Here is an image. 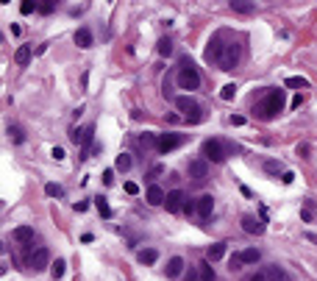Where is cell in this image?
I'll list each match as a JSON object with an SVG mask.
<instances>
[{
    "label": "cell",
    "instance_id": "cell-21",
    "mask_svg": "<svg viewBox=\"0 0 317 281\" xmlns=\"http://www.w3.org/2000/svg\"><path fill=\"white\" fill-rule=\"evenodd\" d=\"M197 270H200V281H215V270H212V262L209 259L197 264Z\"/></svg>",
    "mask_w": 317,
    "mask_h": 281
},
{
    "label": "cell",
    "instance_id": "cell-36",
    "mask_svg": "<svg viewBox=\"0 0 317 281\" xmlns=\"http://www.w3.org/2000/svg\"><path fill=\"white\" fill-rule=\"evenodd\" d=\"M265 170H267V173H273V176H275V173L281 170V164H278V162H273V159H270V162H265Z\"/></svg>",
    "mask_w": 317,
    "mask_h": 281
},
{
    "label": "cell",
    "instance_id": "cell-37",
    "mask_svg": "<svg viewBox=\"0 0 317 281\" xmlns=\"http://www.w3.org/2000/svg\"><path fill=\"white\" fill-rule=\"evenodd\" d=\"M103 184H106V187L114 184V170H103Z\"/></svg>",
    "mask_w": 317,
    "mask_h": 281
},
{
    "label": "cell",
    "instance_id": "cell-40",
    "mask_svg": "<svg viewBox=\"0 0 317 281\" xmlns=\"http://www.w3.org/2000/svg\"><path fill=\"white\" fill-rule=\"evenodd\" d=\"M125 192H128V195H137V192H139V187L134 184V181H125Z\"/></svg>",
    "mask_w": 317,
    "mask_h": 281
},
{
    "label": "cell",
    "instance_id": "cell-10",
    "mask_svg": "<svg viewBox=\"0 0 317 281\" xmlns=\"http://www.w3.org/2000/svg\"><path fill=\"white\" fill-rule=\"evenodd\" d=\"M242 231H245V234H265V223L259 220L256 214H245V217H242Z\"/></svg>",
    "mask_w": 317,
    "mask_h": 281
},
{
    "label": "cell",
    "instance_id": "cell-31",
    "mask_svg": "<svg viewBox=\"0 0 317 281\" xmlns=\"http://www.w3.org/2000/svg\"><path fill=\"white\" fill-rule=\"evenodd\" d=\"M184 281H200V270H197V264H192L187 270V276H184Z\"/></svg>",
    "mask_w": 317,
    "mask_h": 281
},
{
    "label": "cell",
    "instance_id": "cell-28",
    "mask_svg": "<svg viewBox=\"0 0 317 281\" xmlns=\"http://www.w3.org/2000/svg\"><path fill=\"white\" fill-rule=\"evenodd\" d=\"M287 86H292V89H303V86H306V78L292 76V78H287Z\"/></svg>",
    "mask_w": 317,
    "mask_h": 281
},
{
    "label": "cell",
    "instance_id": "cell-43",
    "mask_svg": "<svg viewBox=\"0 0 317 281\" xmlns=\"http://www.w3.org/2000/svg\"><path fill=\"white\" fill-rule=\"evenodd\" d=\"M39 11H42V14H50V11H53V3H42V6H39Z\"/></svg>",
    "mask_w": 317,
    "mask_h": 281
},
{
    "label": "cell",
    "instance_id": "cell-33",
    "mask_svg": "<svg viewBox=\"0 0 317 281\" xmlns=\"http://www.w3.org/2000/svg\"><path fill=\"white\" fill-rule=\"evenodd\" d=\"M159 53H162V56H170V53H172V42H170V39H162V42H159Z\"/></svg>",
    "mask_w": 317,
    "mask_h": 281
},
{
    "label": "cell",
    "instance_id": "cell-25",
    "mask_svg": "<svg viewBox=\"0 0 317 281\" xmlns=\"http://www.w3.org/2000/svg\"><path fill=\"white\" fill-rule=\"evenodd\" d=\"M64 267H67V262H64V259H56V262L50 264V276H53L56 281H59L61 276H64Z\"/></svg>",
    "mask_w": 317,
    "mask_h": 281
},
{
    "label": "cell",
    "instance_id": "cell-18",
    "mask_svg": "<svg viewBox=\"0 0 317 281\" xmlns=\"http://www.w3.org/2000/svg\"><path fill=\"white\" fill-rule=\"evenodd\" d=\"M223 256H225V242H215V245H209V251H206V259L209 262H217Z\"/></svg>",
    "mask_w": 317,
    "mask_h": 281
},
{
    "label": "cell",
    "instance_id": "cell-15",
    "mask_svg": "<svg viewBox=\"0 0 317 281\" xmlns=\"http://www.w3.org/2000/svg\"><path fill=\"white\" fill-rule=\"evenodd\" d=\"M223 48H225V45L220 42V39H212L209 48H206V61H217V59H220V53H223Z\"/></svg>",
    "mask_w": 317,
    "mask_h": 281
},
{
    "label": "cell",
    "instance_id": "cell-24",
    "mask_svg": "<svg viewBox=\"0 0 317 281\" xmlns=\"http://www.w3.org/2000/svg\"><path fill=\"white\" fill-rule=\"evenodd\" d=\"M131 164H134V162H131V156L128 153H120V156H117V162H114V167H117L120 173H128Z\"/></svg>",
    "mask_w": 317,
    "mask_h": 281
},
{
    "label": "cell",
    "instance_id": "cell-3",
    "mask_svg": "<svg viewBox=\"0 0 317 281\" xmlns=\"http://www.w3.org/2000/svg\"><path fill=\"white\" fill-rule=\"evenodd\" d=\"M175 109H178V111H184L189 123H200V120H203L200 103H197L195 98H189V95H178V98H175Z\"/></svg>",
    "mask_w": 317,
    "mask_h": 281
},
{
    "label": "cell",
    "instance_id": "cell-29",
    "mask_svg": "<svg viewBox=\"0 0 317 281\" xmlns=\"http://www.w3.org/2000/svg\"><path fill=\"white\" fill-rule=\"evenodd\" d=\"M234 95H237V86L234 84H225L223 89H220V98H223V101H231Z\"/></svg>",
    "mask_w": 317,
    "mask_h": 281
},
{
    "label": "cell",
    "instance_id": "cell-5",
    "mask_svg": "<svg viewBox=\"0 0 317 281\" xmlns=\"http://www.w3.org/2000/svg\"><path fill=\"white\" fill-rule=\"evenodd\" d=\"M217 64H220V70H234L237 64H240V45L237 42H228L223 48V53H220V59H217Z\"/></svg>",
    "mask_w": 317,
    "mask_h": 281
},
{
    "label": "cell",
    "instance_id": "cell-11",
    "mask_svg": "<svg viewBox=\"0 0 317 281\" xmlns=\"http://www.w3.org/2000/svg\"><path fill=\"white\" fill-rule=\"evenodd\" d=\"M212 212H215V198H212V195H200V198H197V214H200L203 220H209Z\"/></svg>",
    "mask_w": 317,
    "mask_h": 281
},
{
    "label": "cell",
    "instance_id": "cell-27",
    "mask_svg": "<svg viewBox=\"0 0 317 281\" xmlns=\"http://www.w3.org/2000/svg\"><path fill=\"white\" fill-rule=\"evenodd\" d=\"M139 145H142V148H156V145H159V136H156V134H142V136H139Z\"/></svg>",
    "mask_w": 317,
    "mask_h": 281
},
{
    "label": "cell",
    "instance_id": "cell-9",
    "mask_svg": "<svg viewBox=\"0 0 317 281\" xmlns=\"http://www.w3.org/2000/svg\"><path fill=\"white\" fill-rule=\"evenodd\" d=\"M184 204H187V195L181 192V189H172V192H167V201H164V206H167V212H181L184 209Z\"/></svg>",
    "mask_w": 317,
    "mask_h": 281
},
{
    "label": "cell",
    "instance_id": "cell-39",
    "mask_svg": "<svg viewBox=\"0 0 317 281\" xmlns=\"http://www.w3.org/2000/svg\"><path fill=\"white\" fill-rule=\"evenodd\" d=\"M184 212H187V214L197 212V201H187V204H184Z\"/></svg>",
    "mask_w": 317,
    "mask_h": 281
},
{
    "label": "cell",
    "instance_id": "cell-46",
    "mask_svg": "<svg viewBox=\"0 0 317 281\" xmlns=\"http://www.w3.org/2000/svg\"><path fill=\"white\" fill-rule=\"evenodd\" d=\"M250 281H267V276H262V273H256V276H250Z\"/></svg>",
    "mask_w": 317,
    "mask_h": 281
},
{
    "label": "cell",
    "instance_id": "cell-14",
    "mask_svg": "<svg viewBox=\"0 0 317 281\" xmlns=\"http://www.w3.org/2000/svg\"><path fill=\"white\" fill-rule=\"evenodd\" d=\"M181 270H184V259L181 256H172L170 262H167V267H164V273H167V279H178Z\"/></svg>",
    "mask_w": 317,
    "mask_h": 281
},
{
    "label": "cell",
    "instance_id": "cell-8",
    "mask_svg": "<svg viewBox=\"0 0 317 281\" xmlns=\"http://www.w3.org/2000/svg\"><path fill=\"white\" fill-rule=\"evenodd\" d=\"M48 262H50V251L48 248H36L34 254H31V259H28V264H31V270H45L48 267Z\"/></svg>",
    "mask_w": 317,
    "mask_h": 281
},
{
    "label": "cell",
    "instance_id": "cell-38",
    "mask_svg": "<svg viewBox=\"0 0 317 281\" xmlns=\"http://www.w3.org/2000/svg\"><path fill=\"white\" fill-rule=\"evenodd\" d=\"M228 123H231V126H245V117H242V114H231Z\"/></svg>",
    "mask_w": 317,
    "mask_h": 281
},
{
    "label": "cell",
    "instance_id": "cell-30",
    "mask_svg": "<svg viewBox=\"0 0 317 281\" xmlns=\"http://www.w3.org/2000/svg\"><path fill=\"white\" fill-rule=\"evenodd\" d=\"M45 192H48L50 198H61V195H64V189H61L59 184H48V187H45Z\"/></svg>",
    "mask_w": 317,
    "mask_h": 281
},
{
    "label": "cell",
    "instance_id": "cell-23",
    "mask_svg": "<svg viewBox=\"0 0 317 281\" xmlns=\"http://www.w3.org/2000/svg\"><path fill=\"white\" fill-rule=\"evenodd\" d=\"M95 206H98V212H100V217H112V206H109V201L106 198H95Z\"/></svg>",
    "mask_w": 317,
    "mask_h": 281
},
{
    "label": "cell",
    "instance_id": "cell-16",
    "mask_svg": "<svg viewBox=\"0 0 317 281\" xmlns=\"http://www.w3.org/2000/svg\"><path fill=\"white\" fill-rule=\"evenodd\" d=\"M75 45L78 48H92V31H89V28H78L75 31Z\"/></svg>",
    "mask_w": 317,
    "mask_h": 281
},
{
    "label": "cell",
    "instance_id": "cell-41",
    "mask_svg": "<svg viewBox=\"0 0 317 281\" xmlns=\"http://www.w3.org/2000/svg\"><path fill=\"white\" fill-rule=\"evenodd\" d=\"M50 156L56 159V162H61V159H64V151H61V148H53V151H50Z\"/></svg>",
    "mask_w": 317,
    "mask_h": 281
},
{
    "label": "cell",
    "instance_id": "cell-35",
    "mask_svg": "<svg viewBox=\"0 0 317 281\" xmlns=\"http://www.w3.org/2000/svg\"><path fill=\"white\" fill-rule=\"evenodd\" d=\"M242 264H245V262H242V256H240V254H234L231 259H228V267H231V270H240Z\"/></svg>",
    "mask_w": 317,
    "mask_h": 281
},
{
    "label": "cell",
    "instance_id": "cell-32",
    "mask_svg": "<svg viewBox=\"0 0 317 281\" xmlns=\"http://www.w3.org/2000/svg\"><path fill=\"white\" fill-rule=\"evenodd\" d=\"M9 136H11V139H14V142H17V145H20V142H23V139H25V136H23V131H20L17 126H9Z\"/></svg>",
    "mask_w": 317,
    "mask_h": 281
},
{
    "label": "cell",
    "instance_id": "cell-1",
    "mask_svg": "<svg viewBox=\"0 0 317 281\" xmlns=\"http://www.w3.org/2000/svg\"><path fill=\"white\" fill-rule=\"evenodd\" d=\"M281 109H284V89H270V92L256 103V117L273 120Z\"/></svg>",
    "mask_w": 317,
    "mask_h": 281
},
{
    "label": "cell",
    "instance_id": "cell-2",
    "mask_svg": "<svg viewBox=\"0 0 317 281\" xmlns=\"http://www.w3.org/2000/svg\"><path fill=\"white\" fill-rule=\"evenodd\" d=\"M178 86H181V89H187V92H192V89L200 86V76H197V70L192 67V61H189V59H181Z\"/></svg>",
    "mask_w": 317,
    "mask_h": 281
},
{
    "label": "cell",
    "instance_id": "cell-22",
    "mask_svg": "<svg viewBox=\"0 0 317 281\" xmlns=\"http://www.w3.org/2000/svg\"><path fill=\"white\" fill-rule=\"evenodd\" d=\"M240 256H242V262H245V264H256L259 259H262V254H259L256 248H245Z\"/></svg>",
    "mask_w": 317,
    "mask_h": 281
},
{
    "label": "cell",
    "instance_id": "cell-45",
    "mask_svg": "<svg viewBox=\"0 0 317 281\" xmlns=\"http://www.w3.org/2000/svg\"><path fill=\"white\" fill-rule=\"evenodd\" d=\"M292 179H295V176H292L290 170H287V173H284V176H281V181H284V184H292Z\"/></svg>",
    "mask_w": 317,
    "mask_h": 281
},
{
    "label": "cell",
    "instance_id": "cell-34",
    "mask_svg": "<svg viewBox=\"0 0 317 281\" xmlns=\"http://www.w3.org/2000/svg\"><path fill=\"white\" fill-rule=\"evenodd\" d=\"M36 9H39V6L31 3V0H23V3H20V11H23V14H31V11H36Z\"/></svg>",
    "mask_w": 317,
    "mask_h": 281
},
{
    "label": "cell",
    "instance_id": "cell-19",
    "mask_svg": "<svg viewBox=\"0 0 317 281\" xmlns=\"http://www.w3.org/2000/svg\"><path fill=\"white\" fill-rule=\"evenodd\" d=\"M31 56H34V53H31V48H28V45H20L17 53H14V61H17L20 67H25L28 61H31Z\"/></svg>",
    "mask_w": 317,
    "mask_h": 281
},
{
    "label": "cell",
    "instance_id": "cell-26",
    "mask_svg": "<svg viewBox=\"0 0 317 281\" xmlns=\"http://www.w3.org/2000/svg\"><path fill=\"white\" fill-rule=\"evenodd\" d=\"M231 9L240 11V14H250L256 6H253V3H242V0H231Z\"/></svg>",
    "mask_w": 317,
    "mask_h": 281
},
{
    "label": "cell",
    "instance_id": "cell-4",
    "mask_svg": "<svg viewBox=\"0 0 317 281\" xmlns=\"http://www.w3.org/2000/svg\"><path fill=\"white\" fill-rule=\"evenodd\" d=\"M225 156H228V153H225V148H223L220 139H206V142H203V159H206V162L223 164Z\"/></svg>",
    "mask_w": 317,
    "mask_h": 281
},
{
    "label": "cell",
    "instance_id": "cell-7",
    "mask_svg": "<svg viewBox=\"0 0 317 281\" xmlns=\"http://www.w3.org/2000/svg\"><path fill=\"white\" fill-rule=\"evenodd\" d=\"M206 176H209V162H206V159H192V162H189V179H195L197 184H203Z\"/></svg>",
    "mask_w": 317,
    "mask_h": 281
},
{
    "label": "cell",
    "instance_id": "cell-13",
    "mask_svg": "<svg viewBox=\"0 0 317 281\" xmlns=\"http://www.w3.org/2000/svg\"><path fill=\"white\" fill-rule=\"evenodd\" d=\"M265 276H267V281H292V276L284 267H278V264H270Z\"/></svg>",
    "mask_w": 317,
    "mask_h": 281
},
{
    "label": "cell",
    "instance_id": "cell-12",
    "mask_svg": "<svg viewBox=\"0 0 317 281\" xmlns=\"http://www.w3.org/2000/svg\"><path fill=\"white\" fill-rule=\"evenodd\" d=\"M145 198H147V204L150 206H164V201H167V195H164V189L159 187V184H150Z\"/></svg>",
    "mask_w": 317,
    "mask_h": 281
},
{
    "label": "cell",
    "instance_id": "cell-6",
    "mask_svg": "<svg viewBox=\"0 0 317 281\" xmlns=\"http://www.w3.org/2000/svg\"><path fill=\"white\" fill-rule=\"evenodd\" d=\"M178 145H184V134H159L156 151H159V153H170V151H175Z\"/></svg>",
    "mask_w": 317,
    "mask_h": 281
},
{
    "label": "cell",
    "instance_id": "cell-17",
    "mask_svg": "<svg viewBox=\"0 0 317 281\" xmlns=\"http://www.w3.org/2000/svg\"><path fill=\"white\" fill-rule=\"evenodd\" d=\"M11 237L17 239V242H34V229L31 226H20V229L11 231Z\"/></svg>",
    "mask_w": 317,
    "mask_h": 281
},
{
    "label": "cell",
    "instance_id": "cell-44",
    "mask_svg": "<svg viewBox=\"0 0 317 281\" xmlns=\"http://www.w3.org/2000/svg\"><path fill=\"white\" fill-rule=\"evenodd\" d=\"M300 103H303V98H300V95H295V98H292V109H300Z\"/></svg>",
    "mask_w": 317,
    "mask_h": 281
},
{
    "label": "cell",
    "instance_id": "cell-42",
    "mask_svg": "<svg viewBox=\"0 0 317 281\" xmlns=\"http://www.w3.org/2000/svg\"><path fill=\"white\" fill-rule=\"evenodd\" d=\"M162 173H164V167H162V164H156L153 170H150V179H156V176H162Z\"/></svg>",
    "mask_w": 317,
    "mask_h": 281
},
{
    "label": "cell",
    "instance_id": "cell-20",
    "mask_svg": "<svg viewBox=\"0 0 317 281\" xmlns=\"http://www.w3.org/2000/svg\"><path fill=\"white\" fill-rule=\"evenodd\" d=\"M137 259H139L142 264H153L156 259H159V254H156L153 248H142V251L137 254Z\"/></svg>",
    "mask_w": 317,
    "mask_h": 281
}]
</instances>
